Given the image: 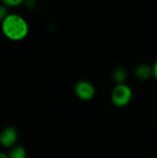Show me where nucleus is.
Listing matches in <instances>:
<instances>
[{"mask_svg": "<svg viewBox=\"0 0 157 158\" xmlns=\"http://www.w3.org/2000/svg\"><path fill=\"white\" fill-rule=\"evenodd\" d=\"M1 31L6 38L13 42L25 39L29 34V24L27 20L17 13H9L1 22Z\"/></svg>", "mask_w": 157, "mask_h": 158, "instance_id": "obj_1", "label": "nucleus"}, {"mask_svg": "<svg viewBox=\"0 0 157 158\" xmlns=\"http://www.w3.org/2000/svg\"><path fill=\"white\" fill-rule=\"evenodd\" d=\"M132 99V90L131 88L124 84H117L111 93V101L118 107L127 106Z\"/></svg>", "mask_w": 157, "mask_h": 158, "instance_id": "obj_2", "label": "nucleus"}, {"mask_svg": "<svg viewBox=\"0 0 157 158\" xmlns=\"http://www.w3.org/2000/svg\"><path fill=\"white\" fill-rule=\"evenodd\" d=\"M77 97L82 101H90L95 95V87L88 81H79L74 87Z\"/></svg>", "mask_w": 157, "mask_h": 158, "instance_id": "obj_3", "label": "nucleus"}, {"mask_svg": "<svg viewBox=\"0 0 157 158\" xmlns=\"http://www.w3.org/2000/svg\"><path fill=\"white\" fill-rule=\"evenodd\" d=\"M19 134L14 127H6L0 132V144L5 148H12L16 145Z\"/></svg>", "mask_w": 157, "mask_h": 158, "instance_id": "obj_4", "label": "nucleus"}, {"mask_svg": "<svg viewBox=\"0 0 157 158\" xmlns=\"http://www.w3.org/2000/svg\"><path fill=\"white\" fill-rule=\"evenodd\" d=\"M135 76L141 81H146L153 76V66L148 64H141L135 69Z\"/></svg>", "mask_w": 157, "mask_h": 158, "instance_id": "obj_5", "label": "nucleus"}, {"mask_svg": "<svg viewBox=\"0 0 157 158\" xmlns=\"http://www.w3.org/2000/svg\"><path fill=\"white\" fill-rule=\"evenodd\" d=\"M128 78V73L127 71L121 68L118 67L117 69H114L113 71V79L117 84H124L126 83V80Z\"/></svg>", "mask_w": 157, "mask_h": 158, "instance_id": "obj_6", "label": "nucleus"}, {"mask_svg": "<svg viewBox=\"0 0 157 158\" xmlns=\"http://www.w3.org/2000/svg\"><path fill=\"white\" fill-rule=\"evenodd\" d=\"M9 158H28L25 148L21 145H15L8 153Z\"/></svg>", "mask_w": 157, "mask_h": 158, "instance_id": "obj_7", "label": "nucleus"}, {"mask_svg": "<svg viewBox=\"0 0 157 158\" xmlns=\"http://www.w3.org/2000/svg\"><path fill=\"white\" fill-rule=\"evenodd\" d=\"M1 3L5 5L6 7H16L23 4V1L22 0H3Z\"/></svg>", "mask_w": 157, "mask_h": 158, "instance_id": "obj_8", "label": "nucleus"}, {"mask_svg": "<svg viewBox=\"0 0 157 158\" xmlns=\"http://www.w3.org/2000/svg\"><path fill=\"white\" fill-rule=\"evenodd\" d=\"M8 14L9 13H8L7 7L5 5H3L2 3H0V22H2Z\"/></svg>", "mask_w": 157, "mask_h": 158, "instance_id": "obj_9", "label": "nucleus"}, {"mask_svg": "<svg viewBox=\"0 0 157 158\" xmlns=\"http://www.w3.org/2000/svg\"><path fill=\"white\" fill-rule=\"evenodd\" d=\"M153 76L157 80V59L153 65Z\"/></svg>", "mask_w": 157, "mask_h": 158, "instance_id": "obj_10", "label": "nucleus"}, {"mask_svg": "<svg viewBox=\"0 0 157 158\" xmlns=\"http://www.w3.org/2000/svg\"><path fill=\"white\" fill-rule=\"evenodd\" d=\"M0 158H9L8 154H5L3 152H0Z\"/></svg>", "mask_w": 157, "mask_h": 158, "instance_id": "obj_11", "label": "nucleus"}]
</instances>
